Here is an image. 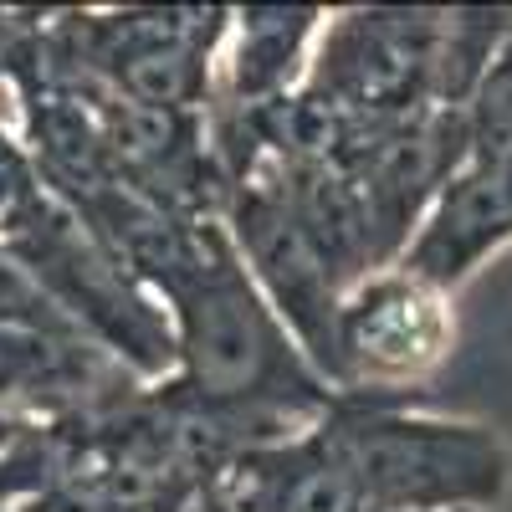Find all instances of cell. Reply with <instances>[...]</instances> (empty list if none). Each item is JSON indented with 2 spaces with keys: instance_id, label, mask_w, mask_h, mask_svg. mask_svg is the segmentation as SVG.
Returning <instances> with one entry per match:
<instances>
[{
  "instance_id": "5b68a950",
  "label": "cell",
  "mask_w": 512,
  "mask_h": 512,
  "mask_svg": "<svg viewBox=\"0 0 512 512\" xmlns=\"http://www.w3.org/2000/svg\"><path fill=\"white\" fill-rule=\"evenodd\" d=\"M456 344L451 297L405 267L354 282L333 323V395H410Z\"/></svg>"
},
{
  "instance_id": "277c9868",
  "label": "cell",
  "mask_w": 512,
  "mask_h": 512,
  "mask_svg": "<svg viewBox=\"0 0 512 512\" xmlns=\"http://www.w3.org/2000/svg\"><path fill=\"white\" fill-rule=\"evenodd\" d=\"M221 226L246 262L251 282L262 287L272 313L292 333V344L303 349L313 374L328 384L333 374V323L344 303V272L333 267L328 246L313 236V226L292 210V200L277 190L267 169H251L241 185H231L221 205ZM333 390V384H328Z\"/></svg>"
},
{
  "instance_id": "6da1fadb",
  "label": "cell",
  "mask_w": 512,
  "mask_h": 512,
  "mask_svg": "<svg viewBox=\"0 0 512 512\" xmlns=\"http://www.w3.org/2000/svg\"><path fill=\"white\" fill-rule=\"evenodd\" d=\"M154 297H164L169 333H175V374L159 379L164 395L251 415L277 436L308 431L333 405V390L292 344L221 221H205L195 231L190 256Z\"/></svg>"
},
{
  "instance_id": "9c48e42d",
  "label": "cell",
  "mask_w": 512,
  "mask_h": 512,
  "mask_svg": "<svg viewBox=\"0 0 512 512\" xmlns=\"http://www.w3.org/2000/svg\"><path fill=\"white\" fill-rule=\"evenodd\" d=\"M0 512H6V507H0Z\"/></svg>"
},
{
  "instance_id": "52a82bcc",
  "label": "cell",
  "mask_w": 512,
  "mask_h": 512,
  "mask_svg": "<svg viewBox=\"0 0 512 512\" xmlns=\"http://www.w3.org/2000/svg\"><path fill=\"white\" fill-rule=\"evenodd\" d=\"M323 31V11L308 6H246L231 11V52H226V77L216 82L210 108L226 113H256L292 98L308 77L313 47Z\"/></svg>"
},
{
  "instance_id": "3957f363",
  "label": "cell",
  "mask_w": 512,
  "mask_h": 512,
  "mask_svg": "<svg viewBox=\"0 0 512 512\" xmlns=\"http://www.w3.org/2000/svg\"><path fill=\"white\" fill-rule=\"evenodd\" d=\"M0 251L16 256L31 282L67 313V323L139 384L175 374L169 313L154 308V292L128 277L62 200L41 190L21 216L0 226Z\"/></svg>"
},
{
  "instance_id": "8992f818",
  "label": "cell",
  "mask_w": 512,
  "mask_h": 512,
  "mask_svg": "<svg viewBox=\"0 0 512 512\" xmlns=\"http://www.w3.org/2000/svg\"><path fill=\"white\" fill-rule=\"evenodd\" d=\"M507 241H512V164L466 159L431 200L395 267L451 297Z\"/></svg>"
},
{
  "instance_id": "ba28073f",
  "label": "cell",
  "mask_w": 512,
  "mask_h": 512,
  "mask_svg": "<svg viewBox=\"0 0 512 512\" xmlns=\"http://www.w3.org/2000/svg\"><path fill=\"white\" fill-rule=\"evenodd\" d=\"M36 195H41L36 164H31L26 144L6 128V113H0V226H6L11 216H21Z\"/></svg>"
},
{
  "instance_id": "7a4b0ae2",
  "label": "cell",
  "mask_w": 512,
  "mask_h": 512,
  "mask_svg": "<svg viewBox=\"0 0 512 512\" xmlns=\"http://www.w3.org/2000/svg\"><path fill=\"white\" fill-rule=\"evenodd\" d=\"M318 436L369 512H492L512 482L492 425L425 415L410 395H333Z\"/></svg>"
}]
</instances>
